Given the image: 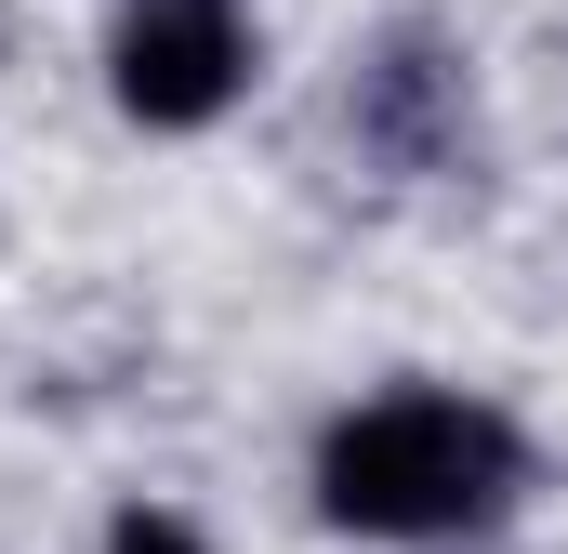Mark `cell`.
<instances>
[{"label":"cell","instance_id":"6da1fadb","mask_svg":"<svg viewBox=\"0 0 568 554\" xmlns=\"http://www.w3.org/2000/svg\"><path fill=\"white\" fill-rule=\"evenodd\" d=\"M529 489V435L489 397H371L317 435V515L357 542H463Z\"/></svg>","mask_w":568,"mask_h":554},{"label":"cell","instance_id":"277c9868","mask_svg":"<svg viewBox=\"0 0 568 554\" xmlns=\"http://www.w3.org/2000/svg\"><path fill=\"white\" fill-rule=\"evenodd\" d=\"M106 554H212V542H199L185 515H159V502H133V515L106 529Z\"/></svg>","mask_w":568,"mask_h":554},{"label":"cell","instance_id":"7a4b0ae2","mask_svg":"<svg viewBox=\"0 0 568 554\" xmlns=\"http://www.w3.org/2000/svg\"><path fill=\"white\" fill-rule=\"evenodd\" d=\"M106 93L145 133H212L252 93V13L239 0H133L106 27Z\"/></svg>","mask_w":568,"mask_h":554},{"label":"cell","instance_id":"3957f363","mask_svg":"<svg viewBox=\"0 0 568 554\" xmlns=\"http://www.w3.org/2000/svg\"><path fill=\"white\" fill-rule=\"evenodd\" d=\"M357 133L384 145V158H436V145L463 133V53H449L436 27H397V40L357 66Z\"/></svg>","mask_w":568,"mask_h":554}]
</instances>
